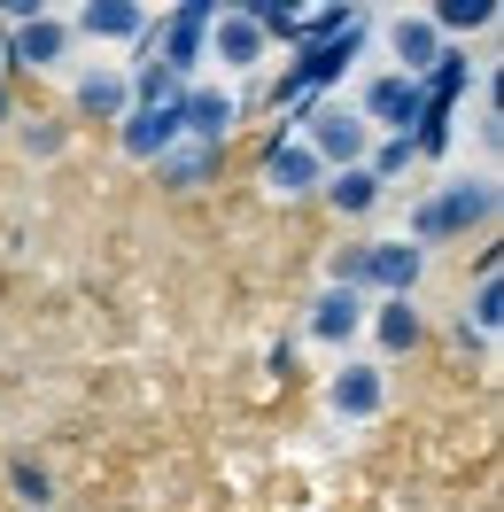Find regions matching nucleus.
Instances as JSON below:
<instances>
[{
  "mask_svg": "<svg viewBox=\"0 0 504 512\" xmlns=\"http://www.w3.org/2000/svg\"><path fill=\"white\" fill-rule=\"evenodd\" d=\"M264 47H272V39L256 32L241 8H225L218 24H210V55H218L225 70H256V63H264Z\"/></svg>",
  "mask_w": 504,
  "mask_h": 512,
  "instance_id": "f8f14e48",
  "label": "nucleus"
},
{
  "mask_svg": "<svg viewBox=\"0 0 504 512\" xmlns=\"http://www.w3.org/2000/svg\"><path fill=\"white\" fill-rule=\"evenodd\" d=\"M125 109H132L125 70H86V78H78V117H94V125H117Z\"/></svg>",
  "mask_w": 504,
  "mask_h": 512,
  "instance_id": "dca6fc26",
  "label": "nucleus"
},
{
  "mask_svg": "<svg viewBox=\"0 0 504 512\" xmlns=\"http://www.w3.org/2000/svg\"><path fill=\"white\" fill-rule=\"evenodd\" d=\"M117 148H125L132 163H156L179 148V109H125L117 117Z\"/></svg>",
  "mask_w": 504,
  "mask_h": 512,
  "instance_id": "6e6552de",
  "label": "nucleus"
},
{
  "mask_svg": "<svg viewBox=\"0 0 504 512\" xmlns=\"http://www.w3.org/2000/svg\"><path fill=\"white\" fill-rule=\"evenodd\" d=\"M326 404L342 419H373L388 404V381H380V365H342L334 381H326Z\"/></svg>",
  "mask_w": 504,
  "mask_h": 512,
  "instance_id": "9b49d317",
  "label": "nucleus"
},
{
  "mask_svg": "<svg viewBox=\"0 0 504 512\" xmlns=\"http://www.w3.org/2000/svg\"><path fill=\"white\" fill-rule=\"evenodd\" d=\"M489 210H497V187H489V179H450L435 202H419L411 241H419V249H427V241H458L473 225H489Z\"/></svg>",
  "mask_w": 504,
  "mask_h": 512,
  "instance_id": "f03ea898",
  "label": "nucleus"
},
{
  "mask_svg": "<svg viewBox=\"0 0 504 512\" xmlns=\"http://www.w3.org/2000/svg\"><path fill=\"white\" fill-rule=\"evenodd\" d=\"M8 489H16V497H24V505H55V481L39 474L32 458H16V466H8Z\"/></svg>",
  "mask_w": 504,
  "mask_h": 512,
  "instance_id": "393cba45",
  "label": "nucleus"
},
{
  "mask_svg": "<svg viewBox=\"0 0 504 512\" xmlns=\"http://www.w3.org/2000/svg\"><path fill=\"white\" fill-rule=\"evenodd\" d=\"M264 187L280 194V202H295V194L326 187V171H318V156L303 140H280V132H272V148H264Z\"/></svg>",
  "mask_w": 504,
  "mask_h": 512,
  "instance_id": "1a4fd4ad",
  "label": "nucleus"
},
{
  "mask_svg": "<svg viewBox=\"0 0 504 512\" xmlns=\"http://www.w3.org/2000/svg\"><path fill=\"white\" fill-rule=\"evenodd\" d=\"M411 163H419V156H411V140H380V148H373V156H365V171H373V179H380V187H388V179H404V171H411Z\"/></svg>",
  "mask_w": 504,
  "mask_h": 512,
  "instance_id": "b1692460",
  "label": "nucleus"
},
{
  "mask_svg": "<svg viewBox=\"0 0 504 512\" xmlns=\"http://www.w3.org/2000/svg\"><path fill=\"white\" fill-rule=\"evenodd\" d=\"M233 94H218V86H187L179 94V140H202V148H225V132H233Z\"/></svg>",
  "mask_w": 504,
  "mask_h": 512,
  "instance_id": "0eeeda50",
  "label": "nucleus"
},
{
  "mask_svg": "<svg viewBox=\"0 0 504 512\" xmlns=\"http://www.w3.org/2000/svg\"><path fill=\"white\" fill-rule=\"evenodd\" d=\"M295 140L318 156V171H326V163H334V171H357V163L373 156L365 117H357V109H342V101H303V109H295Z\"/></svg>",
  "mask_w": 504,
  "mask_h": 512,
  "instance_id": "f257e3e1",
  "label": "nucleus"
},
{
  "mask_svg": "<svg viewBox=\"0 0 504 512\" xmlns=\"http://www.w3.org/2000/svg\"><path fill=\"white\" fill-rule=\"evenodd\" d=\"M473 342H489L504 326V295H497V256H481V288H473V319H458Z\"/></svg>",
  "mask_w": 504,
  "mask_h": 512,
  "instance_id": "6ab92c4d",
  "label": "nucleus"
},
{
  "mask_svg": "<svg viewBox=\"0 0 504 512\" xmlns=\"http://www.w3.org/2000/svg\"><path fill=\"white\" fill-rule=\"evenodd\" d=\"M357 47H365V24H349L342 39H318V47H295V63L280 70V94L272 101H295V109H303L318 86H334V78L357 63Z\"/></svg>",
  "mask_w": 504,
  "mask_h": 512,
  "instance_id": "20e7f679",
  "label": "nucleus"
},
{
  "mask_svg": "<svg viewBox=\"0 0 504 512\" xmlns=\"http://www.w3.org/2000/svg\"><path fill=\"white\" fill-rule=\"evenodd\" d=\"M388 47H396V78H427L435 55H442V32L427 16H396V24H388Z\"/></svg>",
  "mask_w": 504,
  "mask_h": 512,
  "instance_id": "ddd939ff",
  "label": "nucleus"
},
{
  "mask_svg": "<svg viewBox=\"0 0 504 512\" xmlns=\"http://www.w3.org/2000/svg\"><path fill=\"white\" fill-rule=\"evenodd\" d=\"M78 32L86 39H148V8H132V0H86Z\"/></svg>",
  "mask_w": 504,
  "mask_h": 512,
  "instance_id": "2eb2a0df",
  "label": "nucleus"
},
{
  "mask_svg": "<svg viewBox=\"0 0 504 512\" xmlns=\"http://www.w3.org/2000/svg\"><path fill=\"white\" fill-rule=\"evenodd\" d=\"M419 272H427V249H419V241H365V288L411 295Z\"/></svg>",
  "mask_w": 504,
  "mask_h": 512,
  "instance_id": "423d86ee",
  "label": "nucleus"
},
{
  "mask_svg": "<svg viewBox=\"0 0 504 512\" xmlns=\"http://www.w3.org/2000/svg\"><path fill=\"white\" fill-rule=\"evenodd\" d=\"M349 24H365L349 0H334V8H318V16H295V32H287V47H318V39H342Z\"/></svg>",
  "mask_w": 504,
  "mask_h": 512,
  "instance_id": "412c9836",
  "label": "nucleus"
},
{
  "mask_svg": "<svg viewBox=\"0 0 504 512\" xmlns=\"http://www.w3.org/2000/svg\"><path fill=\"white\" fill-rule=\"evenodd\" d=\"M326 272H334V288L365 295V241H357V249H334V264H326Z\"/></svg>",
  "mask_w": 504,
  "mask_h": 512,
  "instance_id": "a878e982",
  "label": "nucleus"
},
{
  "mask_svg": "<svg viewBox=\"0 0 504 512\" xmlns=\"http://www.w3.org/2000/svg\"><path fill=\"white\" fill-rule=\"evenodd\" d=\"M210 24H218V0H179L163 24H148L156 63L171 70V78H187L194 63H210Z\"/></svg>",
  "mask_w": 504,
  "mask_h": 512,
  "instance_id": "7ed1b4c3",
  "label": "nucleus"
},
{
  "mask_svg": "<svg viewBox=\"0 0 504 512\" xmlns=\"http://www.w3.org/2000/svg\"><path fill=\"white\" fill-rule=\"evenodd\" d=\"M373 334H380V350H419V311H411V295H388L380 303V319H373Z\"/></svg>",
  "mask_w": 504,
  "mask_h": 512,
  "instance_id": "aec40b11",
  "label": "nucleus"
},
{
  "mask_svg": "<svg viewBox=\"0 0 504 512\" xmlns=\"http://www.w3.org/2000/svg\"><path fill=\"white\" fill-rule=\"evenodd\" d=\"M427 24H435V32H489V24H497V8H489V0H442Z\"/></svg>",
  "mask_w": 504,
  "mask_h": 512,
  "instance_id": "5701e85b",
  "label": "nucleus"
},
{
  "mask_svg": "<svg viewBox=\"0 0 504 512\" xmlns=\"http://www.w3.org/2000/svg\"><path fill=\"white\" fill-rule=\"evenodd\" d=\"M380 194H388V187H380V179L365 171V163H357V171H334V179H326V202H334L342 218H365V210H373Z\"/></svg>",
  "mask_w": 504,
  "mask_h": 512,
  "instance_id": "a211bd4d",
  "label": "nucleus"
},
{
  "mask_svg": "<svg viewBox=\"0 0 504 512\" xmlns=\"http://www.w3.org/2000/svg\"><path fill=\"white\" fill-rule=\"evenodd\" d=\"M357 326H365V295H349V288H326V295L311 303V334H318V342H349Z\"/></svg>",
  "mask_w": 504,
  "mask_h": 512,
  "instance_id": "f3484780",
  "label": "nucleus"
},
{
  "mask_svg": "<svg viewBox=\"0 0 504 512\" xmlns=\"http://www.w3.org/2000/svg\"><path fill=\"white\" fill-rule=\"evenodd\" d=\"M365 132L388 125V140H411V125H419V78H396V70H380L373 86H365Z\"/></svg>",
  "mask_w": 504,
  "mask_h": 512,
  "instance_id": "39448f33",
  "label": "nucleus"
},
{
  "mask_svg": "<svg viewBox=\"0 0 504 512\" xmlns=\"http://www.w3.org/2000/svg\"><path fill=\"white\" fill-rule=\"evenodd\" d=\"M218 156H225V148H202V140H179L171 156H156V179H163L171 194H194V187H210V179H218Z\"/></svg>",
  "mask_w": 504,
  "mask_h": 512,
  "instance_id": "4468645a",
  "label": "nucleus"
},
{
  "mask_svg": "<svg viewBox=\"0 0 504 512\" xmlns=\"http://www.w3.org/2000/svg\"><path fill=\"white\" fill-rule=\"evenodd\" d=\"M63 47H70V24L39 16V24H16V32L0 39V63L8 70H47V63H63Z\"/></svg>",
  "mask_w": 504,
  "mask_h": 512,
  "instance_id": "9d476101",
  "label": "nucleus"
},
{
  "mask_svg": "<svg viewBox=\"0 0 504 512\" xmlns=\"http://www.w3.org/2000/svg\"><path fill=\"white\" fill-rule=\"evenodd\" d=\"M125 94H140V109H179V94H187V78H171L163 63H140V78H132Z\"/></svg>",
  "mask_w": 504,
  "mask_h": 512,
  "instance_id": "4be33fe9",
  "label": "nucleus"
}]
</instances>
